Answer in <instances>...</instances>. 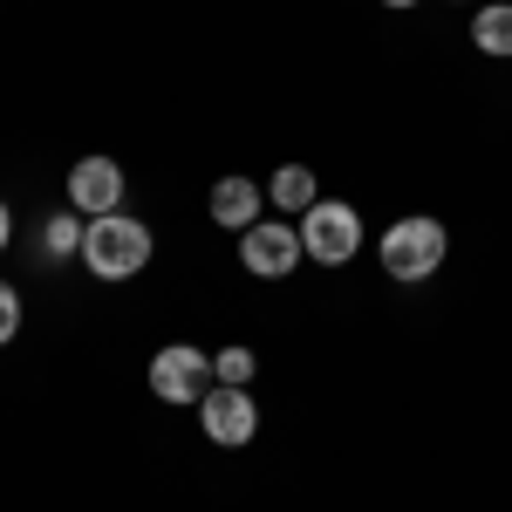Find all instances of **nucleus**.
<instances>
[{
	"label": "nucleus",
	"mask_w": 512,
	"mask_h": 512,
	"mask_svg": "<svg viewBox=\"0 0 512 512\" xmlns=\"http://www.w3.org/2000/svg\"><path fill=\"white\" fill-rule=\"evenodd\" d=\"M69 205H76L82 219H103V212H117L123 205V164L117 158H76V171H69Z\"/></svg>",
	"instance_id": "7"
},
{
	"label": "nucleus",
	"mask_w": 512,
	"mask_h": 512,
	"mask_svg": "<svg viewBox=\"0 0 512 512\" xmlns=\"http://www.w3.org/2000/svg\"><path fill=\"white\" fill-rule=\"evenodd\" d=\"M451 253V233L437 219H396L383 233V274L390 280H431Z\"/></svg>",
	"instance_id": "2"
},
{
	"label": "nucleus",
	"mask_w": 512,
	"mask_h": 512,
	"mask_svg": "<svg viewBox=\"0 0 512 512\" xmlns=\"http://www.w3.org/2000/svg\"><path fill=\"white\" fill-rule=\"evenodd\" d=\"M82 226H89V219H82L76 205H62V212L41 226V253H48V260H69V253H82Z\"/></svg>",
	"instance_id": "11"
},
{
	"label": "nucleus",
	"mask_w": 512,
	"mask_h": 512,
	"mask_svg": "<svg viewBox=\"0 0 512 512\" xmlns=\"http://www.w3.org/2000/svg\"><path fill=\"white\" fill-rule=\"evenodd\" d=\"M383 7H417V0H383Z\"/></svg>",
	"instance_id": "15"
},
{
	"label": "nucleus",
	"mask_w": 512,
	"mask_h": 512,
	"mask_svg": "<svg viewBox=\"0 0 512 512\" xmlns=\"http://www.w3.org/2000/svg\"><path fill=\"white\" fill-rule=\"evenodd\" d=\"M7 239H14V212H7V198H0V253H7Z\"/></svg>",
	"instance_id": "14"
},
{
	"label": "nucleus",
	"mask_w": 512,
	"mask_h": 512,
	"mask_svg": "<svg viewBox=\"0 0 512 512\" xmlns=\"http://www.w3.org/2000/svg\"><path fill=\"white\" fill-rule=\"evenodd\" d=\"M472 41L485 48V55H512V0H492V7H478Z\"/></svg>",
	"instance_id": "10"
},
{
	"label": "nucleus",
	"mask_w": 512,
	"mask_h": 512,
	"mask_svg": "<svg viewBox=\"0 0 512 512\" xmlns=\"http://www.w3.org/2000/svg\"><path fill=\"white\" fill-rule=\"evenodd\" d=\"M301 246H308L315 267H349L355 246H362V212L342 205V198H315L301 212Z\"/></svg>",
	"instance_id": "3"
},
{
	"label": "nucleus",
	"mask_w": 512,
	"mask_h": 512,
	"mask_svg": "<svg viewBox=\"0 0 512 512\" xmlns=\"http://www.w3.org/2000/svg\"><path fill=\"white\" fill-rule=\"evenodd\" d=\"M198 424H205L212 444L239 451V444H253V431H260V410H253L246 383H212V390L198 396Z\"/></svg>",
	"instance_id": "6"
},
{
	"label": "nucleus",
	"mask_w": 512,
	"mask_h": 512,
	"mask_svg": "<svg viewBox=\"0 0 512 512\" xmlns=\"http://www.w3.org/2000/svg\"><path fill=\"white\" fill-rule=\"evenodd\" d=\"M267 198H274L280 212H308V205L321 198V185H315V171H308V164H280L274 185H267Z\"/></svg>",
	"instance_id": "9"
},
{
	"label": "nucleus",
	"mask_w": 512,
	"mask_h": 512,
	"mask_svg": "<svg viewBox=\"0 0 512 512\" xmlns=\"http://www.w3.org/2000/svg\"><path fill=\"white\" fill-rule=\"evenodd\" d=\"M212 369H219V383H253V349H226V355H212Z\"/></svg>",
	"instance_id": "12"
},
{
	"label": "nucleus",
	"mask_w": 512,
	"mask_h": 512,
	"mask_svg": "<svg viewBox=\"0 0 512 512\" xmlns=\"http://www.w3.org/2000/svg\"><path fill=\"white\" fill-rule=\"evenodd\" d=\"M14 335H21V294H14V287L0 280V349H7Z\"/></svg>",
	"instance_id": "13"
},
{
	"label": "nucleus",
	"mask_w": 512,
	"mask_h": 512,
	"mask_svg": "<svg viewBox=\"0 0 512 512\" xmlns=\"http://www.w3.org/2000/svg\"><path fill=\"white\" fill-rule=\"evenodd\" d=\"M82 267L96 280H130L151 267V226L130 212H103L82 226Z\"/></svg>",
	"instance_id": "1"
},
{
	"label": "nucleus",
	"mask_w": 512,
	"mask_h": 512,
	"mask_svg": "<svg viewBox=\"0 0 512 512\" xmlns=\"http://www.w3.org/2000/svg\"><path fill=\"white\" fill-rule=\"evenodd\" d=\"M205 205H212V226H226V233H246V226H260V205H267V192H260L253 178H219Z\"/></svg>",
	"instance_id": "8"
},
{
	"label": "nucleus",
	"mask_w": 512,
	"mask_h": 512,
	"mask_svg": "<svg viewBox=\"0 0 512 512\" xmlns=\"http://www.w3.org/2000/svg\"><path fill=\"white\" fill-rule=\"evenodd\" d=\"M239 260H246V274H253V280L294 274V267L308 260L301 226H294V219H260V226H246V233H239Z\"/></svg>",
	"instance_id": "5"
},
{
	"label": "nucleus",
	"mask_w": 512,
	"mask_h": 512,
	"mask_svg": "<svg viewBox=\"0 0 512 512\" xmlns=\"http://www.w3.org/2000/svg\"><path fill=\"white\" fill-rule=\"evenodd\" d=\"M212 383H219V369H212V355L192 349V342H164V349L151 355V396H158V403H178V410L192 403L198 410V396L212 390Z\"/></svg>",
	"instance_id": "4"
}]
</instances>
